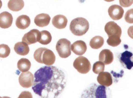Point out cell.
I'll return each mask as SVG.
<instances>
[{
  "label": "cell",
  "mask_w": 133,
  "mask_h": 98,
  "mask_svg": "<svg viewBox=\"0 0 133 98\" xmlns=\"http://www.w3.org/2000/svg\"><path fill=\"white\" fill-rule=\"evenodd\" d=\"M32 89L42 98H56L63 92L66 81L64 72L53 66L40 68L34 74Z\"/></svg>",
  "instance_id": "6da1fadb"
},
{
  "label": "cell",
  "mask_w": 133,
  "mask_h": 98,
  "mask_svg": "<svg viewBox=\"0 0 133 98\" xmlns=\"http://www.w3.org/2000/svg\"><path fill=\"white\" fill-rule=\"evenodd\" d=\"M34 57L37 62L47 66L53 64L56 59L53 52L45 48H40L36 49L34 52Z\"/></svg>",
  "instance_id": "7a4b0ae2"
},
{
  "label": "cell",
  "mask_w": 133,
  "mask_h": 98,
  "mask_svg": "<svg viewBox=\"0 0 133 98\" xmlns=\"http://www.w3.org/2000/svg\"><path fill=\"white\" fill-rule=\"evenodd\" d=\"M89 24L88 21L82 17H78L72 20L70 25V29L72 33L77 36H82L88 31Z\"/></svg>",
  "instance_id": "3957f363"
},
{
  "label": "cell",
  "mask_w": 133,
  "mask_h": 98,
  "mask_svg": "<svg viewBox=\"0 0 133 98\" xmlns=\"http://www.w3.org/2000/svg\"><path fill=\"white\" fill-rule=\"evenodd\" d=\"M70 42L65 38L60 39L56 45V49L59 56L62 58H66L71 54Z\"/></svg>",
  "instance_id": "277c9868"
},
{
  "label": "cell",
  "mask_w": 133,
  "mask_h": 98,
  "mask_svg": "<svg viewBox=\"0 0 133 98\" xmlns=\"http://www.w3.org/2000/svg\"><path fill=\"white\" fill-rule=\"evenodd\" d=\"M73 65L78 72L83 74L88 73L91 67L90 61L86 57L82 56H79L75 59Z\"/></svg>",
  "instance_id": "5b68a950"
},
{
  "label": "cell",
  "mask_w": 133,
  "mask_h": 98,
  "mask_svg": "<svg viewBox=\"0 0 133 98\" xmlns=\"http://www.w3.org/2000/svg\"><path fill=\"white\" fill-rule=\"evenodd\" d=\"M87 94L85 97L106 98L107 97L106 88L102 85L94 84L87 91Z\"/></svg>",
  "instance_id": "8992f818"
},
{
  "label": "cell",
  "mask_w": 133,
  "mask_h": 98,
  "mask_svg": "<svg viewBox=\"0 0 133 98\" xmlns=\"http://www.w3.org/2000/svg\"><path fill=\"white\" fill-rule=\"evenodd\" d=\"M105 31L109 37H120L122 34L120 27L114 21H110L105 25Z\"/></svg>",
  "instance_id": "52a82bcc"
},
{
  "label": "cell",
  "mask_w": 133,
  "mask_h": 98,
  "mask_svg": "<svg viewBox=\"0 0 133 98\" xmlns=\"http://www.w3.org/2000/svg\"><path fill=\"white\" fill-rule=\"evenodd\" d=\"M33 75L30 71L23 72L19 78L20 85L23 87L28 88L32 86L34 82Z\"/></svg>",
  "instance_id": "ba28073f"
},
{
  "label": "cell",
  "mask_w": 133,
  "mask_h": 98,
  "mask_svg": "<svg viewBox=\"0 0 133 98\" xmlns=\"http://www.w3.org/2000/svg\"><path fill=\"white\" fill-rule=\"evenodd\" d=\"M133 54L131 52L126 50L119 55V61L125 68L130 70L133 66Z\"/></svg>",
  "instance_id": "9c48e42d"
},
{
  "label": "cell",
  "mask_w": 133,
  "mask_h": 98,
  "mask_svg": "<svg viewBox=\"0 0 133 98\" xmlns=\"http://www.w3.org/2000/svg\"><path fill=\"white\" fill-rule=\"evenodd\" d=\"M40 34V32L37 29H33L25 33L23 36L22 41L28 45L36 43Z\"/></svg>",
  "instance_id": "30bf717a"
},
{
  "label": "cell",
  "mask_w": 133,
  "mask_h": 98,
  "mask_svg": "<svg viewBox=\"0 0 133 98\" xmlns=\"http://www.w3.org/2000/svg\"><path fill=\"white\" fill-rule=\"evenodd\" d=\"M108 12L110 18L114 20H118L121 19L124 13L123 8L119 5L116 4L110 6Z\"/></svg>",
  "instance_id": "8fae6325"
},
{
  "label": "cell",
  "mask_w": 133,
  "mask_h": 98,
  "mask_svg": "<svg viewBox=\"0 0 133 98\" xmlns=\"http://www.w3.org/2000/svg\"><path fill=\"white\" fill-rule=\"evenodd\" d=\"M86 43L82 40H78L74 42L71 46L72 51L75 54L81 56L84 54L87 50Z\"/></svg>",
  "instance_id": "7c38bea8"
},
{
  "label": "cell",
  "mask_w": 133,
  "mask_h": 98,
  "mask_svg": "<svg viewBox=\"0 0 133 98\" xmlns=\"http://www.w3.org/2000/svg\"><path fill=\"white\" fill-rule=\"evenodd\" d=\"M13 18L12 14L7 11L3 12L0 14V27L6 29L11 26Z\"/></svg>",
  "instance_id": "4fadbf2b"
},
{
  "label": "cell",
  "mask_w": 133,
  "mask_h": 98,
  "mask_svg": "<svg viewBox=\"0 0 133 98\" xmlns=\"http://www.w3.org/2000/svg\"><path fill=\"white\" fill-rule=\"evenodd\" d=\"M97 80L100 85L107 87L111 85L112 83V76L107 72H102L99 73Z\"/></svg>",
  "instance_id": "5bb4252c"
},
{
  "label": "cell",
  "mask_w": 133,
  "mask_h": 98,
  "mask_svg": "<svg viewBox=\"0 0 133 98\" xmlns=\"http://www.w3.org/2000/svg\"><path fill=\"white\" fill-rule=\"evenodd\" d=\"M114 58L112 53L108 49L103 50L99 55V61L102 62L105 65L111 64L113 62Z\"/></svg>",
  "instance_id": "9a60e30c"
},
{
  "label": "cell",
  "mask_w": 133,
  "mask_h": 98,
  "mask_svg": "<svg viewBox=\"0 0 133 98\" xmlns=\"http://www.w3.org/2000/svg\"><path fill=\"white\" fill-rule=\"evenodd\" d=\"M50 19V17L49 14L42 13L36 16L34 22L37 26L43 27L47 26L49 24Z\"/></svg>",
  "instance_id": "2e32d148"
},
{
  "label": "cell",
  "mask_w": 133,
  "mask_h": 98,
  "mask_svg": "<svg viewBox=\"0 0 133 98\" xmlns=\"http://www.w3.org/2000/svg\"><path fill=\"white\" fill-rule=\"evenodd\" d=\"M68 20L64 16L59 14L55 16L52 18V23L53 25L58 29L65 28L66 26Z\"/></svg>",
  "instance_id": "e0dca14e"
},
{
  "label": "cell",
  "mask_w": 133,
  "mask_h": 98,
  "mask_svg": "<svg viewBox=\"0 0 133 98\" xmlns=\"http://www.w3.org/2000/svg\"><path fill=\"white\" fill-rule=\"evenodd\" d=\"M30 22V19L29 17L26 15H22L17 17L15 24L18 28L24 29L29 26Z\"/></svg>",
  "instance_id": "ac0fdd59"
},
{
  "label": "cell",
  "mask_w": 133,
  "mask_h": 98,
  "mask_svg": "<svg viewBox=\"0 0 133 98\" xmlns=\"http://www.w3.org/2000/svg\"><path fill=\"white\" fill-rule=\"evenodd\" d=\"M14 49L17 54L23 56L27 55L29 51V48L28 45L22 41L16 43Z\"/></svg>",
  "instance_id": "d6986e66"
},
{
  "label": "cell",
  "mask_w": 133,
  "mask_h": 98,
  "mask_svg": "<svg viewBox=\"0 0 133 98\" xmlns=\"http://www.w3.org/2000/svg\"><path fill=\"white\" fill-rule=\"evenodd\" d=\"M24 6L23 0H10L8 4L9 9L14 11H18L21 10Z\"/></svg>",
  "instance_id": "ffe728a7"
},
{
  "label": "cell",
  "mask_w": 133,
  "mask_h": 98,
  "mask_svg": "<svg viewBox=\"0 0 133 98\" xmlns=\"http://www.w3.org/2000/svg\"><path fill=\"white\" fill-rule=\"evenodd\" d=\"M52 40V36L48 31L43 30L40 32V34L38 42L43 45H47Z\"/></svg>",
  "instance_id": "44dd1931"
},
{
  "label": "cell",
  "mask_w": 133,
  "mask_h": 98,
  "mask_svg": "<svg viewBox=\"0 0 133 98\" xmlns=\"http://www.w3.org/2000/svg\"><path fill=\"white\" fill-rule=\"evenodd\" d=\"M31 63L27 59L22 58L19 59L17 63V67L18 70L22 72L28 71L31 66Z\"/></svg>",
  "instance_id": "7402d4cb"
},
{
  "label": "cell",
  "mask_w": 133,
  "mask_h": 98,
  "mask_svg": "<svg viewBox=\"0 0 133 98\" xmlns=\"http://www.w3.org/2000/svg\"><path fill=\"white\" fill-rule=\"evenodd\" d=\"M104 42V40L103 37L99 36H96L91 39L89 45L92 48L98 49L103 46Z\"/></svg>",
  "instance_id": "603a6c76"
},
{
  "label": "cell",
  "mask_w": 133,
  "mask_h": 98,
  "mask_svg": "<svg viewBox=\"0 0 133 98\" xmlns=\"http://www.w3.org/2000/svg\"><path fill=\"white\" fill-rule=\"evenodd\" d=\"M105 65L102 62L98 61L95 62L93 64L92 71L95 73L98 74L103 72L104 70Z\"/></svg>",
  "instance_id": "cb8c5ba5"
},
{
  "label": "cell",
  "mask_w": 133,
  "mask_h": 98,
  "mask_svg": "<svg viewBox=\"0 0 133 98\" xmlns=\"http://www.w3.org/2000/svg\"><path fill=\"white\" fill-rule=\"evenodd\" d=\"M10 49L8 45L4 44L0 45V57L5 58L9 55Z\"/></svg>",
  "instance_id": "d4e9b609"
},
{
  "label": "cell",
  "mask_w": 133,
  "mask_h": 98,
  "mask_svg": "<svg viewBox=\"0 0 133 98\" xmlns=\"http://www.w3.org/2000/svg\"><path fill=\"white\" fill-rule=\"evenodd\" d=\"M120 37L118 36L109 37L107 40V43L109 46L113 47L119 45L121 41Z\"/></svg>",
  "instance_id": "484cf974"
},
{
  "label": "cell",
  "mask_w": 133,
  "mask_h": 98,
  "mask_svg": "<svg viewBox=\"0 0 133 98\" xmlns=\"http://www.w3.org/2000/svg\"><path fill=\"white\" fill-rule=\"evenodd\" d=\"M133 9L128 10L126 13L125 16V19L127 22L131 24L133 23Z\"/></svg>",
  "instance_id": "4316f807"
},
{
  "label": "cell",
  "mask_w": 133,
  "mask_h": 98,
  "mask_svg": "<svg viewBox=\"0 0 133 98\" xmlns=\"http://www.w3.org/2000/svg\"><path fill=\"white\" fill-rule=\"evenodd\" d=\"M120 5L123 7H128L132 5L133 0H119Z\"/></svg>",
  "instance_id": "83f0119b"
},
{
  "label": "cell",
  "mask_w": 133,
  "mask_h": 98,
  "mask_svg": "<svg viewBox=\"0 0 133 98\" xmlns=\"http://www.w3.org/2000/svg\"><path fill=\"white\" fill-rule=\"evenodd\" d=\"M19 98H32L31 93L28 91L22 92L18 97Z\"/></svg>",
  "instance_id": "f1b7e54d"
},
{
  "label": "cell",
  "mask_w": 133,
  "mask_h": 98,
  "mask_svg": "<svg viewBox=\"0 0 133 98\" xmlns=\"http://www.w3.org/2000/svg\"><path fill=\"white\" fill-rule=\"evenodd\" d=\"M104 0L106 2H112V1H114L115 0Z\"/></svg>",
  "instance_id": "f546056e"
},
{
  "label": "cell",
  "mask_w": 133,
  "mask_h": 98,
  "mask_svg": "<svg viewBox=\"0 0 133 98\" xmlns=\"http://www.w3.org/2000/svg\"><path fill=\"white\" fill-rule=\"evenodd\" d=\"M2 2L1 0H0V9L2 6Z\"/></svg>",
  "instance_id": "4dcf8cb0"
}]
</instances>
